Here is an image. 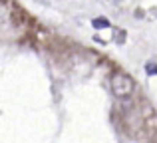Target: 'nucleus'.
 <instances>
[{
  "instance_id": "nucleus-1",
  "label": "nucleus",
  "mask_w": 157,
  "mask_h": 143,
  "mask_svg": "<svg viewBox=\"0 0 157 143\" xmlns=\"http://www.w3.org/2000/svg\"><path fill=\"white\" fill-rule=\"evenodd\" d=\"M133 88H135L133 80H131L129 76H125V73H115V76L111 77V93H113L115 97L131 96Z\"/></svg>"
},
{
  "instance_id": "nucleus-2",
  "label": "nucleus",
  "mask_w": 157,
  "mask_h": 143,
  "mask_svg": "<svg viewBox=\"0 0 157 143\" xmlns=\"http://www.w3.org/2000/svg\"><path fill=\"white\" fill-rule=\"evenodd\" d=\"M94 28L96 30H104V28H109V22H107L105 18H94Z\"/></svg>"
},
{
  "instance_id": "nucleus-3",
  "label": "nucleus",
  "mask_w": 157,
  "mask_h": 143,
  "mask_svg": "<svg viewBox=\"0 0 157 143\" xmlns=\"http://www.w3.org/2000/svg\"><path fill=\"white\" fill-rule=\"evenodd\" d=\"M145 70H147V73H149V76H153V73H157V66H155V64H147V66H145Z\"/></svg>"
},
{
  "instance_id": "nucleus-4",
  "label": "nucleus",
  "mask_w": 157,
  "mask_h": 143,
  "mask_svg": "<svg viewBox=\"0 0 157 143\" xmlns=\"http://www.w3.org/2000/svg\"><path fill=\"white\" fill-rule=\"evenodd\" d=\"M117 2H119V0H117Z\"/></svg>"
}]
</instances>
